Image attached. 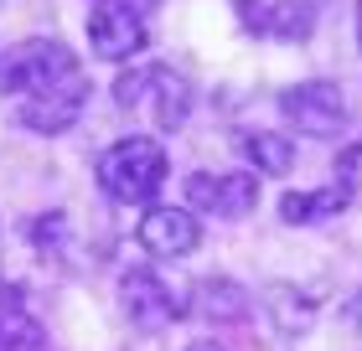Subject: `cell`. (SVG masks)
Here are the masks:
<instances>
[{
	"instance_id": "cell-1",
	"label": "cell",
	"mask_w": 362,
	"mask_h": 351,
	"mask_svg": "<svg viewBox=\"0 0 362 351\" xmlns=\"http://www.w3.org/2000/svg\"><path fill=\"white\" fill-rule=\"evenodd\" d=\"M114 104L145 119L151 129H160V135H176L192 114V83L166 62H145V68H129L114 78Z\"/></svg>"
},
{
	"instance_id": "cell-2",
	"label": "cell",
	"mask_w": 362,
	"mask_h": 351,
	"mask_svg": "<svg viewBox=\"0 0 362 351\" xmlns=\"http://www.w3.org/2000/svg\"><path fill=\"white\" fill-rule=\"evenodd\" d=\"M166 181V150L151 135H124L98 155V186L114 202H151Z\"/></svg>"
},
{
	"instance_id": "cell-3",
	"label": "cell",
	"mask_w": 362,
	"mask_h": 351,
	"mask_svg": "<svg viewBox=\"0 0 362 351\" xmlns=\"http://www.w3.org/2000/svg\"><path fill=\"white\" fill-rule=\"evenodd\" d=\"M119 305L140 331H166L192 310V295L181 284L160 279L156 269H124L119 274Z\"/></svg>"
},
{
	"instance_id": "cell-4",
	"label": "cell",
	"mask_w": 362,
	"mask_h": 351,
	"mask_svg": "<svg viewBox=\"0 0 362 351\" xmlns=\"http://www.w3.org/2000/svg\"><path fill=\"white\" fill-rule=\"evenodd\" d=\"M68 73H78V57L62 42H52V37L21 42L16 52H6V62H0V98H26V93H37L47 83L68 78Z\"/></svg>"
},
{
	"instance_id": "cell-5",
	"label": "cell",
	"mask_w": 362,
	"mask_h": 351,
	"mask_svg": "<svg viewBox=\"0 0 362 351\" xmlns=\"http://www.w3.org/2000/svg\"><path fill=\"white\" fill-rule=\"evenodd\" d=\"M279 114L310 140H337L341 124H347V98H341L337 83L310 78V83H295V88L279 93Z\"/></svg>"
},
{
	"instance_id": "cell-6",
	"label": "cell",
	"mask_w": 362,
	"mask_h": 351,
	"mask_svg": "<svg viewBox=\"0 0 362 351\" xmlns=\"http://www.w3.org/2000/svg\"><path fill=\"white\" fill-rule=\"evenodd\" d=\"M88 104V83H83V68L47 83V88L26 93L21 98V124L31 129V135H62V129L78 124V114H83Z\"/></svg>"
},
{
	"instance_id": "cell-7",
	"label": "cell",
	"mask_w": 362,
	"mask_h": 351,
	"mask_svg": "<svg viewBox=\"0 0 362 351\" xmlns=\"http://www.w3.org/2000/svg\"><path fill=\"white\" fill-rule=\"evenodd\" d=\"M259 202V176L254 171H197L187 181V207L207 212V217H249Z\"/></svg>"
},
{
	"instance_id": "cell-8",
	"label": "cell",
	"mask_w": 362,
	"mask_h": 351,
	"mask_svg": "<svg viewBox=\"0 0 362 351\" xmlns=\"http://www.w3.org/2000/svg\"><path fill=\"white\" fill-rule=\"evenodd\" d=\"M145 42H151V37H145L140 11L119 6V0H98V6H93V16H88V47H93V57L129 62Z\"/></svg>"
},
{
	"instance_id": "cell-9",
	"label": "cell",
	"mask_w": 362,
	"mask_h": 351,
	"mask_svg": "<svg viewBox=\"0 0 362 351\" xmlns=\"http://www.w3.org/2000/svg\"><path fill=\"white\" fill-rule=\"evenodd\" d=\"M140 248H151L156 258H187L202 248V222L187 207H151L140 217Z\"/></svg>"
},
{
	"instance_id": "cell-10",
	"label": "cell",
	"mask_w": 362,
	"mask_h": 351,
	"mask_svg": "<svg viewBox=\"0 0 362 351\" xmlns=\"http://www.w3.org/2000/svg\"><path fill=\"white\" fill-rule=\"evenodd\" d=\"M238 21L264 42H305L316 16L305 0H238Z\"/></svg>"
},
{
	"instance_id": "cell-11",
	"label": "cell",
	"mask_w": 362,
	"mask_h": 351,
	"mask_svg": "<svg viewBox=\"0 0 362 351\" xmlns=\"http://www.w3.org/2000/svg\"><path fill=\"white\" fill-rule=\"evenodd\" d=\"M352 202L347 186H321V191H290L285 202H279V217H285L290 227H316V222H332V217H341Z\"/></svg>"
},
{
	"instance_id": "cell-12",
	"label": "cell",
	"mask_w": 362,
	"mask_h": 351,
	"mask_svg": "<svg viewBox=\"0 0 362 351\" xmlns=\"http://www.w3.org/2000/svg\"><path fill=\"white\" fill-rule=\"evenodd\" d=\"M238 150H243V160H249L254 171H264V176H290L295 171V145L285 135H274V129L238 135Z\"/></svg>"
},
{
	"instance_id": "cell-13",
	"label": "cell",
	"mask_w": 362,
	"mask_h": 351,
	"mask_svg": "<svg viewBox=\"0 0 362 351\" xmlns=\"http://www.w3.org/2000/svg\"><path fill=\"white\" fill-rule=\"evenodd\" d=\"M192 305L207 315V321H238V315H249V290H238L228 274H212L197 284Z\"/></svg>"
},
{
	"instance_id": "cell-14",
	"label": "cell",
	"mask_w": 362,
	"mask_h": 351,
	"mask_svg": "<svg viewBox=\"0 0 362 351\" xmlns=\"http://www.w3.org/2000/svg\"><path fill=\"white\" fill-rule=\"evenodd\" d=\"M47 331L21 310H0V351H42Z\"/></svg>"
},
{
	"instance_id": "cell-15",
	"label": "cell",
	"mask_w": 362,
	"mask_h": 351,
	"mask_svg": "<svg viewBox=\"0 0 362 351\" xmlns=\"http://www.w3.org/2000/svg\"><path fill=\"white\" fill-rule=\"evenodd\" d=\"M62 238H68V217L62 212H47L31 222V243L42 248V254H62Z\"/></svg>"
},
{
	"instance_id": "cell-16",
	"label": "cell",
	"mask_w": 362,
	"mask_h": 351,
	"mask_svg": "<svg viewBox=\"0 0 362 351\" xmlns=\"http://www.w3.org/2000/svg\"><path fill=\"white\" fill-rule=\"evenodd\" d=\"M337 186H347L352 196L362 191V140H352V145L337 155Z\"/></svg>"
},
{
	"instance_id": "cell-17",
	"label": "cell",
	"mask_w": 362,
	"mask_h": 351,
	"mask_svg": "<svg viewBox=\"0 0 362 351\" xmlns=\"http://www.w3.org/2000/svg\"><path fill=\"white\" fill-rule=\"evenodd\" d=\"M352 321H357V326H362V295H357V299H352Z\"/></svg>"
},
{
	"instance_id": "cell-18",
	"label": "cell",
	"mask_w": 362,
	"mask_h": 351,
	"mask_svg": "<svg viewBox=\"0 0 362 351\" xmlns=\"http://www.w3.org/2000/svg\"><path fill=\"white\" fill-rule=\"evenodd\" d=\"M192 351H223V346H212V341H197V346H192Z\"/></svg>"
},
{
	"instance_id": "cell-19",
	"label": "cell",
	"mask_w": 362,
	"mask_h": 351,
	"mask_svg": "<svg viewBox=\"0 0 362 351\" xmlns=\"http://www.w3.org/2000/svg\"><path fill=\"white\" fill-rule=\"evenodd\" d=\"M135 6H160V0H135Z\"/></svg>"
},
{
	"instance_id": "cell-20",
	"label": "cell",
	"mask_w": 362,
	"mask_h": 351,
	"mask_svg": "<svg viewBox=\"0 0 362 351\" xmlns=\"http://www.w3.org/2000/svg\"><path fill=\"white\" fill-rule=\"evenodd\" d=\"M357 31H362V6H357Z\"/></svg>"
}]
</instances>
